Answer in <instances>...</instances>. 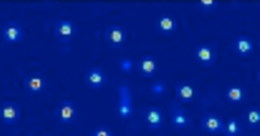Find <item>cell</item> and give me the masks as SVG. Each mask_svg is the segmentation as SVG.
Returning a JSON list of instances; mask_svg holds the SVG:
<instances>
[{
  "instance_id": "cell-1",
  "label": "cell",
  "mask_w": 260,
  "mask_h": 136,
  "mask_svg": "<svg viewBox=\"0 0 260 136\" xmlns=\"http://www.w3.org/2000/svg\"><path fill=\"white\" fill-rule=\"evenodd\" d=\"M193 55L195 61L204 68L212 67L217 59L216 49L211 44L207 43L197 45L194 49Z\"/></svg>"
},
{
  "instance_id": "cell-2",
  "label": "cell",
  "mask_w": 260,
  "mask_h": 136,
  "mask_svg": "<svg viewBox=\"0 0 260 136\" xmlns=\"http://www.w3.org/2000/svg\"><path fill=\"white\" fill-rule=\"evenodd\" d=\"M77 33L75 23L70 19H59L54 24V35L56 39L63 44L70 43Z\"/></svg>"
},
{
  "instance_id": "cell-3",
  "label": "cell",
  "mask_w": 260,
  "mask_h": 136,
  "mask_svg": "<svg viewBox=\"0 0 260 136\" xmlns=\"http://www.w3.org/2000/svg\"><path fill=\"white\" fill-rule=\"evenodd\" d=\"M128 39L127 30L118 24H111L105 29V41L113 49L122 48Z\"/></svg>"
},
{
  "instance_id": "cell-4",
  "label": "cell",
  "mask_w": 260,
  "mask_h": 136,
  "mask_svg": "<svg viewBox=\"0 0 260 136\" xmlns=\"http://www.w3.org/2000/svg\"><path fill=\"white\" fill-rule=\"evenodd\" d=\"M77 116V109L72 100L64 99L55 109V117L62 124H71Z\"/></svg>"
},
{
  "instance_id": "cell-5",
  "label": "cell",
  "mask_w": 260,
  "mask_h": 136,
  "mask_svg": "<svg viewBox=\"0 0 260 136\" xmlns=\"http://www.w3.org/2000/svg\"><path fill=\"white\" fill-rule=\"evenodd\" d=\"M21 116L20 107L12 100H5L0 105V120L6 125H12L18 122Z\"/></svg>"
},
{
  "instance_id": "cell-6",
  "label": "cell",
  "mask_w": 260,
  "mask_h": 136,
  "mask_svg": "<svg viewBox=\"0 0 260 136\" xmlns=\"http://www.w3.org/2000/svg\"><path fill=\"white\" fill-rule=\"evenodd\" d=\"M143 119H144L145 125L151 130L160 129L166 122V117L164 112L161 111L160 108L155 106L147 107L143 111Z\"/></svg>"
},
{
  "instance_id": "cell-7",
  "label": "cell",
  "mask_w": 260,
  "mask_h": 136,
  "mask_svg": "<svg viewBox=\"0 0 260 136\" xmlns=\"http://www.w3.org/2000/svg\"><path fill=\"white\" fill-rule=\"evenodd\" d=\"M200 128L202 131L210 134L223 133L224 120L215 113H209L201 118Z\"/></svg>"
},
{
  "instance_id": "cell-8",
  "label": "cell",
  "mask_w": 260,
  "mask_h": 136,
  "mask_svg": "<svg viewBox=\"0 0 260 136\" xmlns=\"http://www.w3.org/2000/svg\"><path fill=\"white\" fill-rule=\"evenodd\" d=\"M155 29L165 37H171L178 30V20L171 14L161 13L154 21Z\"/></svg>"
},
{
  "instance_id": "cell-9",
  "label": "cell",
  "mask_w": 260,
  "mask_h": 136,
  "mask_svg": "<svg viewBox=\"0 0 260 136\" xmlns=\"http://www.w3.org/2000/svg\"><path fill=\"white\" fill-rule=\"evenodd\" d=\"M2 39L9 44L20 43L24 38L22 26L15 20H10L5 23L1 30Z\"/></svg>"
},
{
  "instance_id": "cell-10",
  "label": "cell",
  "mask_w": 260,
  "mask_h": 136,
  "mask_svg": "<svg viewBox=\"0 0 260 136\" xmlns=\"http://www.w3.org/2000/svg\"><path fill=\"white\" fill-rule=\"evenodd\" d=\"M23 87L29 93H41L47 87V79L41 72H31L23 78Z\"/></svg>"
},
{
  "instance_id": "cell-11",
  "label": "cell",
  "mask_w": 260,
  "mask_h": 136,
  "mask_svg": "<svg viewBox=\"0 0 260 136\" xmlns=\"http://www.w3.org/2000/svg\"><path fill=\"white\" fill-rule=\"evenodd\" d=\"M232 48L234 53L242 58L250 57L254 53V42L246 35L237 36L232 42Z\"/></svg>"
},
{
  "instance_id": "cell-12",
  "label": "cell",
  "mask_w": 260,
  "mask_h": 136,
  "mask_svg": "<svg viewBox=\"0 0 260 136\" xmlns=\"http://www.w3.org/2000/svg\"><path fill=\"white\" fill-rule=\"evenodd\" d=\"M107 82V75L105 71L99 67H90L84 74V83L92 89L102 88Z\"/></svg>"
},
{
  "instance_id": "cell-13",
  "label": "cell",
  "mask_w": 260,
  "mask_h": 136,
  "mask_svg": "<svg viewBox=\"0 0 260 136\" xmlns=\"http://www.w3.org/2000/svg\"><path fill=\"white\" fill-rule=\"evenodd\" d=\"M175 95L181 103L189 104L197 97V88L189 81H180L175 86Z\"/></svg>"
},
{
  "instance_id": "cell-14",
  "label": "cell",
  "mask_w": 260,
  "mask_h": 136,
  "mask_svg": "<svg viewBox=\"0 0 260 136\" xmlns=\"http://www.w3.org/2000/svg\"><path fill=\"white\" fill-rule=\"evenodd\" d=\"M136 68L141 76L150 78L157 71V61L152 55H144L137 61Z\"/></svg>"
},
{
  "instance_id": "cell-15",
  "label": "cell",
  "mask_w": 260,
  "mask_h": 136,
  "mask_svg": "<svg viewBox=\"0 0 260 136\" xmlns=\"http://www.w3.org/2000/svg\"><path fill=\"white\" fill-rule=\"evenodd\" d=\"M225 98L231 104H241L247 97L246 89L241 85H229L224 91Z\"/></svg>"
},
{
  "instance_id": "cell-16",
  "label": "cell",
  "mask_w": 260,
  "mask_h": 136,
  "mask_svg": "<svg viewBox=\"0 0 260 136\" xmlns=\"http://www.w3.org/2000/svg\"><path fill=\"white\" fill-rule=\"evenodd\" d=\"M242 131L243 124L237 117L231 116L224 121V129L222 133L224 136H240Z\"/></svg>"
},
{
  "instance_id": "cell-17",
  "label": "cell",
  "mask_w": 260,
  "mask_h": 136,
  "mask_svg": "<svg viewBox=\"0 0 260 136\" xmlns=\"http://www.w3.org/2000/svg\"><path fill=\"white\" fill-rule=\"evenodd\" d=\"M171 124L176 129H185L191 124V118L185 112L176 110L172 113Z\"/></svg>"
},
{
  "instance_id": "cell-18",
  "label": "cell",
  "mask_w": 260,
  "mask_h": 136,
  "mask_svg": "<svg viewBox=\"0 0 260 136\" xmlns=\"http://www.w3.org/2000/svg\"><path fill=\"white\" fill-rule=\"evenodd\" d=\"M244 120L248 127L257 128L260 126V107H249L244 114Z\"/></svg>"
},
{
  "instance_id": "cell-19",
  "label": "cell",
  "mask_w": 260,
  "mask_h": 136,
  "mask_svg": "<svg viewBox=\"0 0 260 136\" xmlns=\"http://www.w3.org/2000/svg\"><path fill=\"white\" fill-rule=\"evenodd\" d=\"M194 4L195 7L202 12H213L219 6V2L217 0H199Z\"/></svg>"
},
{
  "instance_id": "cell-20",
  "label": "cell",
  "mask_w": 260,
  "mask_h": 136,
  "mask_svg": "<svg viewBox=\"0 0 260 136\" xmlns=\"http://www.w3.org/2000/svg\"><path fill=\"white\" fill-rule=\"evenodd\" d=\"M117 114L119 115L120 118H123V119L130 118L133 114L132 104L119 100L118 105H117Z\"/></svg>"
},
{
  "instance_id": "cell-21",
  "label": "cell",
  "mask_w": 260,
  "mask_h": 136,
  "mask_svg": "<svg viewBox=\"0 0 260 136\" xmlns=\"http://www.w3.org/2000/svg\"><path fill=\"white\" fill-rule=\"evenodd\" d=\"M119 94H120V99L119 100L132 104V95H131V91L128 88V86L123 85V84L120 85L119 86Z\"/></svg>"
},
{
  "instance_id": "cell-22",
  "label": "cell",
  "mask_w": 260,
  "mask_h": 136,
  "mask_svg": "<svg viewBox=\"0 0 260 136\" xmlns=\"http://www.w3.org/2000/svg\"><path fill=\"white\" fill-rule=\"evenodd\" d=\"M89 136H114L111 128L107 126H101L91 131Z\"/></svg>"
},
{
  "instance_id": "cell-23",
  "label": "cell",
  "mask_w": 260,
  "mask_h": 136,
  "mask_svg": "<svg viewBox=\"0 0 260 136\" xmlns=\"http://www.w3.org/2000/svg\"><path fill=\"white\" fill-rule=\"evenodd\" d=\"M132 66H133V63L130 59L126 58V59H123L121 62H120V68L124 71V72H130L131 69H132Z\"/></svg>"
},
{
  "instance_id": "cell-24",
  "label": "cell",
  "mask_w": 260,
  "mask_h": 136,
  "mask_svg": "<svg viewBox=\"0 0 260 136\" xmlns=\"http://www.w3.org/2000/svg\"><path fill=\"white\" fill-rule=\"evenodd\" d=\"M165 89H166V87H165V85L161 83V82H155L154 84H152V86H151V90L154 92V93H161V92H164L165 91Z\"/></svg>"
},
{
  "instance_id": "cell-25",
  "label": "cell",
  "mask_w": 260,
  "mask_h": 136,
  "mask_svg": "<svg viewBox=\"0 0 260 136\" xmlns=\"http://www.w3.org/2000/svg\"><path fill=\"white\" fill-rule=\"evenodd\" d=\"M256 80H257V82L260 84V67L257 69V71H256Z\"/></svg>"
}]
</instances>
